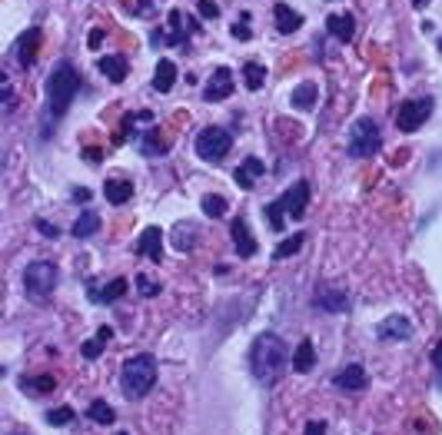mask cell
<instances>
[{
    "label": "cell",
    "mask_w": 442,
    "mask_h": 435,
    "mask_svg": "<svg viewBox=\"0 0 442 435\" xmlns=\"http://www.w3.org/2000/svg\"><path fill=\"white\" fill-rule=\"evenodd\" d=\"M316 306H323L326 313H343L349 306V296L343 289H326V293L316 296Z\"/></svg>",
    "instance_id": "22"
},
{
    "label": "cell",
    "mask_w": 442,
    "mask_h": 435,
    "mask_svg": "<svg viewBox=\"0 0 442 435\" xmlns=\"http://www.w3.org/2000/svg\"><path fill=\"white\" fill-rule=\"evenodd\" d=\"M439 50H442V44H439Z\"/></svg>",
    "instance_id": "50"
},
{
    "label": "cell",
    "mask_w": 442,
    "mask_h": 435,
    "mask_svg": "<svg viewBox=\"0 0 442 435\" xmlns=\"http://www.w3.org/2000/svg\"><path fill=\"white\" fill-rule=\"evenodd\" d=\"M412 4H416V7H426V4H432V0H412Z\"/></svg>",
    "instance_id": "48"
},
{
    "label": "cell",
    "mask_w": 442,
    "mask_h": 435,
    "mask_svg": "<svg viewBox=\"0 0 442 435\" xmlns=\"http://www.w3.org/2000/svg\"><path fill=\"white\" fill-rule=\"evenodd\" d=\"M87 419L97 422V425H113L116 422V412H113V405H110L106 399H93L90 405H87Z\"/></svg>",
    "instance_id": "21"
},
{
    "label": "cell",
    "mask_w": 442,
    "mask_h": 435,
    "mask_svg": "<svg viewBox=\"0 0 442 435\" xmlns=\"http://www.w3.org/2000/svg\"><path fill=\"white\" fill-rule=\"evenodd\" d=\"M230 146H233V137L223 127H207L197 137V156L199 160H209V163L223 160V156L230 153Z\"/></svg>",
    "instance_id": "6"
},
{
    "label": "cell",
    "mask_w": 442,
    "mask_h": 435,
    "mask_svg": "<svg viewBox=\"0 0 442 435\" xmlns=\"http://www.w3.org/2000/svg\"><path fill=\"white\" fill-rule=\"evenodd\" d=\"M23 389H30V392H54V389H57V379L54 376H30V379H23Z\"/></svg>",
    "instance_id": "32"
},
{
    "label": "cell",
    "mask_w": 442,
    "mask_h": 435,
    "mask_svg": "<svg viewBox=\"0 0 442 435\" xmlns=\"http://www.w3.org/2000/svg\"><path fill=\"white\" fill-rule=\"evenodd\" d=\"M316 365V346L313 339H302L296 346V353H293V372H313Z\"/></svg>",
    "instance_id": "19"
},
{
    "label": "cell",
    "mask_w": 442,
    "mask_h": 435,
    "mask_svg": "<svg viewBox=\"0 0 442 435\" xmlns=\"http://www.w3.org/2000/svg\"><path fill=\"white\" fill-rule=\"evenodd\" d=\"M77 90H80V77H77V70H73L70 63H57L54 73H50V80H47V117L50 120L63 117V113L70 110V103H73Z\"/></svg>",
    "instance_id": "2"
},
{
    "label": "cell",
    "mask_w": 442,
    "mask_h": 435,
    "mask_svg": "<svg viewBox=\"0 0 442 435\" xmlns=\"http://www.w3.org/2000/svg\"><path fill=\"white\" fill-rule=\"evenodd\" d=\"M73 200H77V203H87V200H90V189H73Z\"/></svg>",
    "instance_id": "45"
},
{
    "label": "cell",
    "mask_w": 442,
    "mask_h": 435,
    "mask_svg": "<svg viewBox=\"0 0 442 435\" xmlns=\"http://www.w3.org/2000/svg\"><path fill=\"white\" fill-rule=\"evenodd\" d=\"M230 236H233V246H236V253H240L243 259L256 256V239H253V233H250V226H246L243 216H236V220H233Z\"/></svg>",
    "instance_id": "12"
},
{
    "label": "cell",
    "mask_w": 442,
    "mask_h": 435,
    "mask_svg": "<svg viewBox=\"0 0 442 435\" xmlns=\"http://www.w3.org/2000/svg\"><path fill=\"white\" fill-rule=\"evenodd\" d=\"M100 73H104L106 80H113V83H123L127 80V60L120 57V53H106V57H100Z\"/></svg>",
    "instance_id": "16"
},
{
    "label": "cell",
    "mask_w": 442,
    "mask_h": 435,
    "mask_svg": "<svg viewBox=\"0 0 442 435\" xmlns=\"http://www.w3.org/2000/svg\"><path fill=\"white\" fill-rule=\"evenodd\" d=\"M302 243H306V233H293L290 239H283V243L273 249V256H276V259L293 256V253H300V249H302Z\"/></svg>",
    "instance_id": "29"
},
{
    "label": "cell",
    "mask_w": 442,
    "mask_h": 435,
    "mask_svg": "<svg viewBox=\"0 0 442 435\" xmlns=\"http://www.w3.org/2000/svg\"><path fill=\"white\" fill-rule=\"evenodd\" d=\"M73 419H77V412L70 409V405H57V409L47 412V422L50 425H70Z\"/></svg>",
    "instance_id": "33"
},
{
    "label": "cell",
    "mask_w": 442,
    "mask_h": 435,
    "mask_svg": "<svg viewBox=\"0 0 442 435\" xmlns=\"http://www.w3.org/2000/svg\"><path fill=\"white\" fill-rule=\"evenodd\" d=\"M37 229H40V233L47 236V239H57V236H60V229H57V226H50L47 220H37Z\"/></svg>",
    "instance_id": "39"
},
{
    "label": "cell",
    "mask_w": 442,
    "mask_h": 435,
    "mask_svg": "<svg viewBox=\"0 0 442 435\" xmlns=\"http://www.w3.org/2000/svg\"><path fill=\"white\" fill-rule=\"evenodd\" d=\"M333 382H336V389H346V392H362L366 382H369V376H366V369H362L360 362H352V365H343Z\"/></svg>",
    "instance_id": "11"
},
{
    "label": "cell",
    "mask_w": 442,
    "mask_h": 435,
    "mask_svg": "<svg viewBox=\"0 0 442 435\" xmlns=\"http://www.w3.org/2000/svg\"><path fill=\"white\" fill-rule=\"evenodd\" d=\"M0 96H4V106H11V103H13V90H11V83H4V90H0Z\"/></svg>",
    "instance_id": "43"
},
{
    "label": "cell",
    "mask_w": 442,
    "mask_h": 435,
    "mask_svg": "<svg viewBox=\"0 0 442 435\" xmlns=\"http://www.w3.org/2000/svg\"><path fill=\"white\" fill-rule=\"evenodd\" d=\"M37 40H40V30H37V27L20 40V67H30V63H34V57H37Z\"/></svg>",
    "instance_id": "27"
},
{
    "label": "cell",
    "mask_w": 442,
    "mask_h": 435,
    "mask_svg": "<svg viewBox=\"0 0 442 435\" xmlns=\"http://www.w3.org/2000/svg\"><path fill=\"white\" fill-rule=\"evenodd\" d=\"M123 293H127V279H110L104 289L93 293V303H116Z\"/></svg>",
    "instance_id": "26"
},
{
    "label": "cell",
    "mask_w": 442,
    "mask_h": 435,
    "mask_svg": "<svg viewBox=\"0 0 442 435\" xmlns=\"http://www.w3.org/2000/svg\"><path fill=\"white\" fill-rule=\"evenodd\" d=\"M263 173H266V163L250 156V160H243V166L236 170V183H240V189H253V179L263 177Z\"/></svg>",
    "instance_id": "20"
},
{
    "label": "cell",
    "mask_w": 442,
    "mask_h": 435,
    "mask_svg": "<svg viewBox=\"0 0 442 435\" xmlns=\"http://www.w3.org/2000/svg\"><path fill=\"white\" fill-rule=\"evenodd\" d=\"M97 339H100V342H110V339H113V329H110V326H100Z\"/></svg>",
    "instance_id": "44"
},
{
    "label": "cell",
    "mask_w": 442,
    "mask_h": 435,
    "mask_svg": "<svg viewBox=\"0 0 442 435\" xmlns=\"http://www.w3.org/2000/svg\"><path fill=\"white\" fill-rule=\"evenodd\" d=\"M199 206H203V213H207V216H213V220L226 216V210H230V206H226V200H223V196H216V193H207V196L199 200Z\"/></svg>",
    "instance_id": "28"
},
{
    "label": "cell",
    "mask_w": 442,
    "mask_h": 435,
    "mask_svg": "<svg viewBox=\"0 0 442 435\" xmlns=\"http://www.w3.org/2000/svg\"><path fill=\"white\" fill-rule=\"evenodd\" d=\"M97 229H100V216L87 210V213H80V216H77V223H73V229H70V233L77 236V239H87V236H93Z\"/></svg>",
    "instance_id": "23"
},
{
    "label": "cell",
    "mask_w": 442,
    "mask_h": 435,
    "mask_svg": "<svg viewBox=\"0 0 442 435\" xmlns=\"http://www.w3.org/2000/svg\"><path fill=\"white\" fill-rule=\"evenodd\" d=\"M429 117H432V100H406L395 110V127L403 133H416Z\"/></svg>",
    "instance_id": "7"
},
{
    "label": "cell",
    "mask_w": 442,
    "mask_h": 435,
    "mask_svg": "<svg viewBox=\"0 0 442 435\" xmlns=\"http://www.w3.org/2000/svg\"><path fill=\"white\" fill-rule=\"evenodd\" d=\"M173 83H176V63L163 57L160 63H156V70H153V90H156V94H170Z\"/></svg>",
    "instance_id": "15"
},
{
    "label": "cell",
    "mask_w": 442,
    "mask_h": 435,
    "mask_svg": "<svg viewBox=\"0 0 442 435\" xmlns=\"http://www.w3.org/2000/svg\"><path fill=\"white\" fill-rule=\"evenodd\" d=\"M57 279H60L57 266H54L50 259H37V263H30L27 272H23V289H27V296H30L34 303H44L47 296L57 289Z\"/></svg>",
    "instance_id": "5"
},
{
    "label": "cell",
    "mask_w": 442,
    "mask_h": 435,
    "mask_svg": "<svg viewBox=\"0 0 442 435\" xmlns=\"http://www.w3.org/2000/svg\"><path fill=\"white\" fill-rule=\"evenodd\" d=\"M326 27H329V34L336 37V40H343V44H349V40L356 37V17H352V13H333V17L326 20Z\"/></svg>",
    "instance_id": "14"
},
{
    "label": "cell",
    "mask_w": 442,
    "mask_h": 435,
    "mask_svg": "<svg viewBox=\"0 0 442 435\" xmlns=\"http://www.w3.org/2000/svg\"><path fill=\"white\" fill-rule=\"evenodd\" d=\"M412 336V322L406 316H389L379 326V339H409Z\"/></svg>",
    "instance_id": "17"
},
{
    "label": "cell",
    "mask_w": 442,
    "mask_h": 435,
    "mask_svg": "<svg viewBox=\"0 0 442 435\" xmlns=\"http://www.w3.org/2000/svg\"><path fill=\"white\" fill-rule=\"evenodd\" d=\"M137 256H147L153 263H160L163 259V229L160 226H147L137 239Z\"/></svg>",
    "instance_id": "10"
},
{
    "label": "cell",
    "mask_w": 442,
    "mask_h": 435,
    "mask_svg": "<svg viewBox=\"0 0 442 435\" xmlns=\"http://www.w3.org/2000/svg\"><path fill=\"white\" fill-rule=\"evenodd\" d=\"M243 80L250 90H259L263 83H266V67L263 63H246L243 67Z\"/></svg>",
    "instance_id": "30"
},
{
    "label": "cell",
    "mask_w": 442,
    "mask_h": 435,
    "mask_svg": "<svg viewBox=\"0 0 442 435\" xmlns=\"http://www.w3.org/2000/svg\"><path fill=\"white\" fill-rule=\"evenodd\" d=\"M120 386H123V396L127 399H143L153 386H156V355L140 353L133 359L123 362V372H120Z\"/></svg>",
    "instance_id": "3"
},
{
    "label": "cell",
    "mask_w": 442,
    "mask_h": 435,
    "mask_svg": "<svg viewBox=\"0 0 442 435\" xmlns=\"http://www.w3.org/2000/svg\"><path fill=\"white\" fill-rule=\"evenodd\" d=\"M233 37H236V40H250L253 34H250V27H240V24H236V27H233Z\"/></svg>",
    "instance_id": "41"
},
{
    "label": "cell",
    "mask_w": 442,
    "mask_h": 435,
    "mask_svg": "<svg viewBox=\"0 0 442 435\" xmlns=\"http://www.w3.org/2000/svg\"><path fill=\"white\" fill-rule=\"evenodd\" d=\"M100 40H104V30H93V34H90V47H100Z\"/></svg>",
    "instance_id": "46"
},
{
    "label": "cell",
    "mask_w": 442,
    "mask_h": 435,
    "mask_svg": "<svg viewBox=\"0 0 442 435\" xmlns=\"http://www.w3.org/2000/svg\"><path fill=\"white\" fill-rule=\"evenodd\" d=\"M87 160H90V163H100V150H97V146H90V150H87Z\"/></svg>",
    "instance_id": "47"
},
{
    "label": "cell",
    "mask_w": 442,
    "mask_h": 435,
    "mask_svg": "<svg viewBox=\"0 0 442 435\" xmlns=\"http://www.w3.org/2000/svg\"><path fill=\"white\" fill-rule=\"evenodd\" d=\"M306 203H309V183H306V179L293 183V187L283 193V210H286V216H293V220H302V216H306Z\"/></svg>",
    "instance_id": "8"
},
{
    "label": "cell",
    "mask_w": 442,
    "mask_h": 435,
    "mask_svg": "<svg viewBox=\"0 0 442 435\" xmlns=\"http://www.w3.org/2000/svg\"><path fill=\"white\" fill-rule=\"evenodd\" d=\"M11 435H27V432H11Z\"/></svg>",
    "instance_id": "49"
},
{
    "label": "cell",
    "mask_w": 442,
    "mask_h": 435,
    "mask_svg": "<svg viewBox=\"0 0 442 435\" xmlns=\"http://www.w3.org/2000/svg\"><path fill=\"white\" fill-rule=\"evenodd\" d=\"M230 94H233V70L230 67H216V73L209 77L207 90H203V100H207V103H220V100H226Z\"/></svg>",
    "instance_id": "9"
},
{
    "label": "cell",
    "mask_w": 442,
    "mask_h": 435,
    "mask_svg": "<svg viewBox=\"0 0 442 435\" xmlns=\"http://www.w3.org/2000/svg\"><path fill=\"white\" fill-rule=\"evenodd\" d=\"M432 362H436V369L442 372V342H436V349H432Z\"/></svg>",
    "instance_id": "42"
},
{
    "label": "cell",
    "mask_w": 442,
    "mask_h": 435,
    "mask_svg": "<svg viewBox=\"0 0 442 435\" xmlns=\"http://www.w3.org/2000/svg\"><path fill=\"white\" fill-rule=\"evenodd\" d=\"M273 20H276L279 34H296L302 27V13H296L290 4H276V7H273Z\"/></svg>",
    "instance_id": "13"
},
{
    "label": "cell",
    "mask_w": 442,
    "mask_h": 435,
    "mask_svg": "<svg viewBox=\"0 0 442 435\" xmlns=\"http://www.w3.org/2000/svg\"><path fill=\"white\" fill-rule=\"evenodd\" d=\"M100 353H104V342H100V339H87V342H83V355H87V359H97Z\"/></svg>",
    "instance_id": "37"
},
{
    "label": "cell",
    "mask_w": 442,
    "mask_h": 435,
    "mask_svg": "<svg viewBox=\"0 0 442 435\" xmlns=\"http://www.w3.org/2000/svg\"><path fill=\"white\" fill-rule=\"evenodd\" d=\"M197 11H199V17H207V20H216V17H220V4H213V0H199Z\"/></svg>",
    "instance_id": "36"
},
{
    "label": "cell",
    "mask_w": 442,
    "mask_h": 435,
    "mask_svg": "<svg viewBox=\"0 0 442 435\" xmlns=\"http://www.w3.org/2000/svg\"><path fill=\"white\" fill-rule=\"evenodd\" d=\"M316 94H319V90H316V83H300V87H296V90H293V106H296V110H309V106L316 103Z\"/></svg>",
    "instance_id": "25"
},
{
    "label": "cell",
    "mask_w": 442,
    "mask_h": 435,
    "mask_svg": "<svg viewBox=\"0 0 442 435\" xmlns=\"http://www.w3.org/2000/svg\"><path fill=\"white\" fill-rule=\"evenodd\" d=\"M127 11L130 13H140V17H147V13L153 11V4H147V0H127Z\"/></svg>",
    "instance_id": "38"
},
{
    "label": "cell",
    "mask_w": 442,
    "mask_h": 435,
    "mask_svg": "<svg viewBox=\"0 0 442 435\" xmlns=\"http://www.w3.org/2000/svg\"><path fill=\"white\" fill-rule=\"evenodd\" d=\"M140 150H143L147 156H160V153L170 150V143L160 137V130H147V133H143V143H140Z\"/></svg>",
    "instance_id": "24"
},
{
    "label": "cell",
    "mask_w": 442,
    "mask_h": 435,
    "mask_svg": "<svg viewBox=\"0 0 442 435\" xmlns=\"http://www.w3.org/2000/svg\"><path fill=\"white\" fill-rule=\"evenodd\" d=\"M263 213H266V223H269V229H283V223H286V220H283V200H273V203H266V206H263Z\"/></svg>",
    "instance_id": "31"
},
{
    "label": "cell",
    "mask_w": 442,
    "mask_h": 435,
    "mask_svg": "<svg viewBox=\"0 0 442 435\" xmlns=\"http://www.w3.org/2000/svg\"><path fill=\"white\" fill-rule=\"evenodd\" d=\"M137 289L147 296V299H153V296H160V282H153L150 276H143V272H140V276H137Z\"/></svg>",
    "instance_id": "35"
},
{
    "label": "cell",
    "mask_w": 442,
    "mask_h": 435,
    "mask_svg": "<svg viewBox=\"0 0 442 435\" xmlns=\"http://www.w3.org/2000/svg\"><path fill=\"white\" fill-rule=\"evenodd\" d=\"M193 236H197L193 226H180V229H176V249H193V246H197V243H193Z\"/></svg>",
    "instance_id": "34"
},
{
    "label": "cell",
    "mask_w": 442,
    "mask_h": 435,
    "mask_svg": "<svg viewBox=\"0 0 442 435\" xmlns=\"http://www.w3.org/2000/svg\"><path fill=\"white\" fill-rule=\"evenodd\" d=\"M286 365H290V349L276 332L256 336L253 349H250V369H253V376L259 382H276L286 372Z\"/></svg>",
    "instance_id": "1"
},
{
    "label": "cell",
    "mask_w": 442,
    "mask_h": 435,
    "mask_svg": "<svg viewBox=\"0 0 442 435\" xmlns=\"http://www.w3.org/2000/svg\"><path fill=\"white\" fill-rule=\"evenodd\" d=\"M306 435H326V422H309L306 425Z\"/></svg>",
    "instance_id": "40"
},
{
    "label": "cell",
    "mask_w": 442,
    "mask_h": 435,
    "mask_svg": "<svg viewBox=\"0 0 442 435\" xmlns=\"http://www.w3.org/2000/svg\"><path fill=\"white\" fill-rule=\"evenodd\" d=\"M104 196H106V203L123 206V203L133 200V183H127V179H106V183H104Z\"/></svg>",
    "instance_id": "18"
},
{
    "label": "cell",
    "mask_w": 442,
    "mask_h": 435,
    "mask_svg": "<svg viewBox=\"0 0 442 435\" xmlns=\"http://www.w3.org/2000/svg\"><path fill=\"white\" fill-rule=\"evenodd\" d=\"M383 150V133L376 127L372 117H360L352 127H349V143H346V153L352 160H369Z\"/></svg>",
    "instance_id": "4"
}]
</instances>
